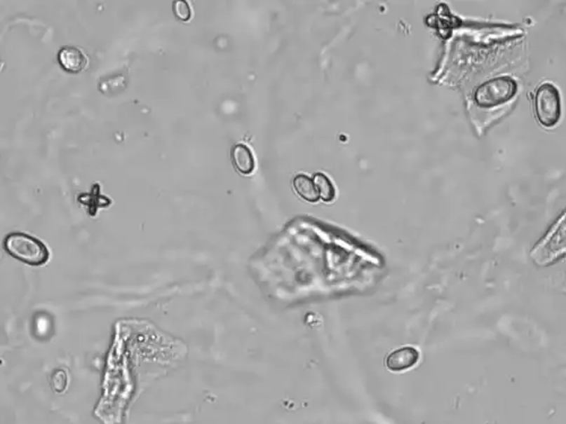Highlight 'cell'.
Returning <instances> with one entry per match:
<instances>
[{
  "instance_id": "ba28073f",
  "label": "cell",
  "mask_w": 566,
  "mask_h": 424,
  "mask_svg": "<svg viewBox=\"0 0 566 424\" xmlns=\"http://www.w3.org/2000/svg\"><path fill=\"white\" fill-rule=\"evenodd\" d=\"M313 182H314L315 186H316L317 191H318V195H320V198L322 199V200H324V202H332V200L335 199V186H333L331 180H330L325 175L316 173Z\"/></svg>"
},
{
  "instance_id": "52a82bcc",
  "label": "cell",
  "mask_w": 566,
  "mask_h": 424,
  "mask_svg": "<svg viewBox=\"0 0 566 424\" xmlns=\"http://www.w3.org/2000/svg\"><path fill=\"white\" fill-rule=\"evenodd\" d=\"M295 191L307 202L315 203L320 199L314 182L305 175H298L294 179Z\"/></svg>"
},
{
  "instance_id": "3957f363",
  "label": "cell",
  "mask_w": 566,
  "mask_h": 424,
  "mask_svg": "<svg viewBox=\"0 0 566 424\" xmlns=\"http://www.w3.org/2000/svg\"><path fill=\"white\" fill-rule=\"evenodd\" d=\"M534 110L538 121L544 127L551 128L560 121V92L554 85L549 83L540 85L534 97Z\"/></svg>"
},
{
  "instance_id": "5b68a950",
  "label": "cell",
  "mask_w": 566,
  "mask_h": 424,
  "mask_svg": "<svg viewBox=\"0 0 566 424\" xmlns=\"http://www.w3.org/2000/svg\"><path fill=\"white\" fill-rule=\"evenodd\" d=\"M58 62L67 73L77 74L86 67L88 59L79 48L64 47L59 50Z\"/></svg>"
},
{
  "instance_id": "9c48e42d",
  "label": "cell",
  "mask_w": 566,
  "mask_h": 424,
  "mask_svg": "<svg viewBox=\"0 0 566 424\" xmlns=\"http://www.w3.org/2000/svg\"><path fill=\"white\" fill-rule=\"evenodd\" d=\"M173 14L180 21L188 22L191 18V8L185 0L173 1Z\"/></svg>"
},
{
  "instance_id": "8992f818",
  "label": "cell",
  "mask_w": 566,
  "mask_h": 424,
  "mask_svg": "<svg viewBox=\"0 0 566 424\" xmlns=\"http://www.w3.org/2000/svg\"><path fill=\"white\" fill-rule=\"evenodd\" d=\"M231 158L236 170L243 175H250L255 169V160L252 151L244 144H237L234 146Z\"/></svg>"
},
{
  "instance_id": "7a4b0ae2",
  "label": "cell",
  "mask_w": 566,
  "mask_h": 424,
  "mask_svg": "<svg viewBox=\"0 0 566 424\" xmlns=\"http://www.w3.org/2000/svg\"><path fill=\"white\" fill-rule=\"evenodd\" d=\"M516 81L510 77H499L481 84L475 93V101L481 108H493L508 102L516 95Z\"/></svg>"
},
{
  "instance_id": "277c9868",
  "label": "cell",
  "mask_w": 566,
  "mask_h": 424,
  "mask_svg": "<svg viewBox=\"0 0 566 424\" xmlns=\"http://www.w3.org/2000/svg\"><path fill=\"white\" fill-rule=\"evenodd\" d=\"M419 361V352L412 346L398 348L389 354L385 360V366L392 372H401L416 366Z\"/></svg>"
},
{
  "instance_id": "6da1fadb",
  "label": "cell",
  "mask_w": 566,
  "mask_h": 424,
  "mask_svg": "<svg viewBox=\"0 0 566 424\" xmlns=\"http://www.w3.org/2000/svg\"><path fill=\"white\" fill-rule=\"evenodd\" d=\"M4 249L11 257L29 266H42L50 259L48 247L36 237L23 232L9 233L4 240Z\"/></svg>"
}]
</instances>
